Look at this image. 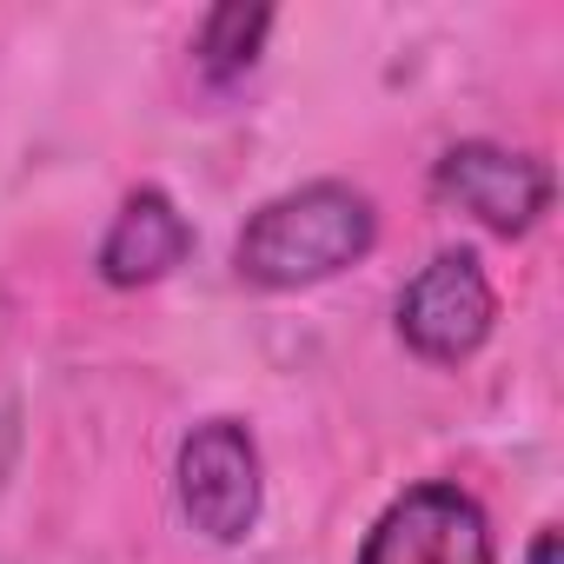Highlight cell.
<instances>
[{"mask_svg":"<svg viewBox=\"0 0 564 564\" xmlns=\"http://www.w3.org/2000/svg\"><path fill=\"white\" fill-rule=\"evenodd\" d=\"M432 186H438V199H452L458 213H471L478 226H491L505 239L531 232L551 213V193H557V180H551L544 160L511 153L498 140H458V147H445L438 166H432Z\"/></svg>","mask_w":564,"mask_h":564,"instance_id":"5","label":"cell"},{"mask_svg":"<svg viewBox=\"0 0 564 564\" xmlns=\"http://www.w3.org/2000/svg\"><path fill=\"white\" fill-rule=\"evenodd\" d=\"M193 252V226H186V213L160 193V186H133L127 199H120V213H113V226H107V239H100V279L107 286H153V279H166L180 259Z\"/></svg>","mask_w":564,"mask_h":564,"instance_id":"6","label":"cell"},{"mask_svg":"<svg viewBox=\"0 0 564 564\" xmlns=\"http://www.w3.org/2000/svg\"><path fill=\"white\" fill-rule=\"evenodd\" d=\"M173 491L180 511L199 538L213 544H246L259 511H265V471H259V445L239 419H206L180 438L173 458Z\"/></svg>","mask_w":564,"mask_h":564,"instance_id":"2","label":"cell"},{"mask_svg":"<svg viewBox=\"0 0 564 564\" xmlns=\"http://www.w3.org/2000/svg\"><path fill=\"white\" fill-rule=\"evenodd\" d=\"M498 319V293L478 265V252L445 246L432 252V265H419V279L399 293V339L432 359V366H458L491 339Z\"/></svg>","mask_w":564,"mask_h":564,"instance_id":"3","label":"cell"},{"mask_svg":"<svg viewBox=\"0 0 564 564\" xmlns=\"http://www.w3.org/2000/svg\"><path fill=\"white\" fill-rule=\"evenodd\" d=\"M379 239V206L352 186V180H306L293 193L265 199L239 239H232V265L246 286L265 293H300L319 279L359 265Z\"/></svg>","mask_w":564,"mask_h":564,"instance_id":"1","label":"cell"},{"mask_svg":"<svg viewBox=\"0 0 564 564\" xmlns=\"http://www.w3.org/2000/svg\"><path fill=\"white\" fill-rule=\"evenodd\" d=\"M265 34H272V8H259V0H226V8H213V14L199 21L193 61H199V74H206L213 87H226V80H239V74L259 61Z\"/></svg>","mask_w":564,"mask_h":564,"instance_id":"7","label":"cell"},{"mask_svg":"<svg viewBox=\"0 0 564 564\" xmlns=\"http://www.w3.org/2000/svg\"><path fill=\"white\" fill-rule=\"evenodd\" d=\"M359 564H498L491 518L458 485H412L379 511L359 544Z\"/></svg>","mask_w":564,"mask_h":564,"instance_id":"4","label":"cell"},{"mask_svg":"<svg viewBox=\"0 0 564 564\" xmlns=\"http://www.w3.org/2000/svg\"><path fill=\"white\" fill-rule=\"evenodd\" d=\"M524 564H564V538H557V524H544L538 538H531V557Z\"/></svg>","mask_w":564,"mask_h":564,"instance_id":"8","label":"cell"}]
</instances>
